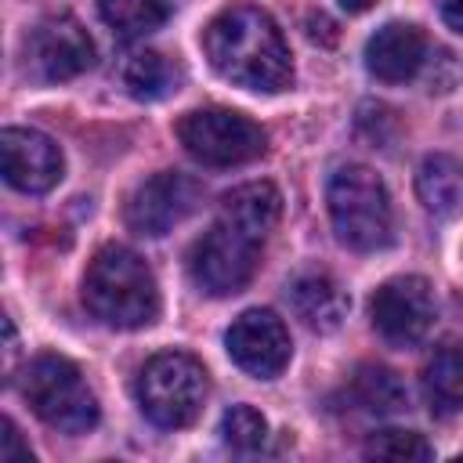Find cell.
Wrapping results in <instances>:
<instances>
[{"label":"cell","mask_w":463,"mask_h":463,"mask_svg":"<svg viewBox=\"0 0 463 463\" xmlns=\"http://www.w3.org/2000/svg\"><path fill=\"white\" fill-rule=\"evenodd\" d=\"M203 47L210 65L246 90L275 94L293 80V61L282 29L260 7L235 4L221 11L203 33Z\"/></svg>","instance_id":"6da1fadb"},{"label":"cell","mask_w":463,"mask_h":463,"mask_svg":"<svg viewBox=\"0 0 463 463\" xmlns=\"http://www.w3.org/2000/svg\"><path fill=\"white\" fill-rule=\"evenodd\" d=\"M83 304L116 329H141L159 315V286L152 268L127 246H101L83 275Z\"/></svg>","instance_id":"7a4b0ae2"},{"label":"cell","mask_w":463,"mask_h":463,"mask_svg":"<svg viewBox=\"0 0 463 463\" xmlns=\"http://www.w3.org/2000/svg\"><path fill=\"white\" fill-rule=\"evenodd\" d=\"M326 203H329L333 232L344 246L358 253H373L391 242V232H394L391 195L369 166H358V163L340 166L329 177Z\"/></svg>","instance_id":"3957f363"},{"label":"cell","mask_w":463,"mask_h":463,"mask_svg":"<svg viewBox=\"0 0 463 463\" xmlns=\"http://www.w3.org/2000/svg\"><path fill=\"white\" fill-rule=\"evenodd\" d=\"M22 394L33 412L61 434H87L98 423L94 391L87 387L83 373L61 354H36L22 369Z\"/></svg>","instance_id":"277c9868"},{"label":"cell","mask_w":463,"mask_h":463,"mask_svg":"<svg viewBox=\"0 0 463 463\" xmlns=\"http://www.w3.org/2000/svg\"><path fill=\"white\" fill-rule=\"evenodd\" d=\"M137 402L156 427H188L206 402V373L192 354L159 351L137 373Z\"/></svg>","instance_id":"5b68a950"},{"label":"cell","mask_w":463,"mask_h":463,"mask_svg":"<svg viewBox=\"0 0 463 463\" xmlns=\"http://www.w3.org/2000/svg\"><path fill=\"white\" fill-rule=\"evenodd\" d=\"M177 141L184 145V152L206 166H239L250 163L257 156H264L268 137L264 130L235 112V109H195L188 116H181L177 123Z\"/></svg>","instance_id":"8992f818"},{"label":"cell","mask_w":463,"mask_h":463,"mask_svg":"<svg viewBox=\"0 0 463 463\" xmlns=\"http://www.w3.org/2000/svg\"><path fill=\"white\" fill-rule=\"evenodd\" d=\"M260 239H253L250 232H242L239 224L217 217L210 224V232L192 246L188 253V271H192V282L210 293V297H228V293H239L257 264H260Z\"/></svg>","instance_id":"52a82bcc"},{"label":"cell","mask_w":463,"mask_h":463,"mask_svg":"<svg viewBox=\"0 0 463 463\" xmlns=\"http://www.w3.org/2000/svg\"><path fill=\"white\" fill-rule=\"evenodd\" d=\"M373 329L391 347H416L434 326V293L420 275L387 279L369 300Z\"/></svg>","instance_id":"ba28073f"},{"label":"cell","mask_w":463,"mask_h":463,"mask_svg":"<svg viewBox=\"0 0 463 463\" xmlns=\"http://www.w3.org/2000/svg\"><path fill=\"white\" fill-rule=\"evenodd\" d=\"M199 181H192L188 174L177 170H159L156 177L141 181L134 188V195L127 199V228L137 235H166L174 224H181L195 206H199Z\"/></svg>","instance_id":"9c48e42d"},{"label":"cell","mask_w":463,"mask_h":463,"mask_svg":"<svg viewBox=\"0 0 463 463\" xmlns=\"http://www.w3.org/2000/svg\"><path fill=\"white\" fill-rule=\"evenodd\" d=\"M224 347L232 362L257 380H275L289 365V354H293L289 329L282 326L275 311H264V307L242 311L224 333Z\"/></svg>","instance_id":"30bf717a"},{"label":"cell","mask_w":463,"mask_h":463,"mask_svg":"<svg viewBox=\"0 0 463 463\" xmlns=\"http://www.w3.org/2000/svg\"><path fill=\"white\" fill-rule=\"evenodd\" d=\"M0 170L11 188L40 195L61 181L65 163H61V148L47 134L29 127H7L0 134Z\"/></svg>","instance_id":"8fae6325"},{"label":"cell","mask_w":463,"mask_h":463,"mask_svg":"<svg viewBox=\"0 0 463 463\" xmlns=\"http://www.w3.org/2000/svg\"><path fill=\"white\" fill-rule=\"evenodd\" d=\"M29 65L43 80H72L94 65V40L76 18H43L29 33Z\"/></svg>","instance_id":"7c38bea8"},{"label":"cell","mask_w":463,"mask_h":463,"mask_svg":"<svg viewBox=\"0 0 463 463\" xmlns=\"http://www.w3.org/2000/svg\"><path fill=\"white\" fill-rule=\"evenodd\" d=\"M427 61V40L412 22H387L365 43V69L383 83H405Z\"/></svg>","instance_id":"4fadbf2b"},{"label":"cell","mask_w":463,"mask_h":463,"mask_svg":"<svg viewBox=\"0 0 463 463\" xmlns=\"http://www.w3.org/2000/svg\"><path fill=\"white\" fill-rule=\"evenodd\" d=\"M289 307H293V315H297L307 329H315V333H333V329H340V322L347 318L351 300H347V293L340 289L336 279H329V275H322V271H304V275H297V279L289 282Z\"/></svg>","instance_id":"5bb4252c"},{"label":"cell","mask_w":463,"mask_h":463,"mask_svg":"<svg viewBox=\"0 0 463 463\" xmlns=\"http://www.w3.org/2000/svg\"><path fill=\"white\" fill-rule=\"evenodd\" d=\"M279 213H282V195H279V188L268 184V181H250V184L232 188V192L221 199V213H217V217L239 224L242 232H250L253 239L264 242L268 232L275 228Z\"/></svg>","instance_id":"9a60e30c"},{"label":"cell","mask_w":463,"mask_h":463,"mask_svg":"<svg viewBox=\"0 0 463 463\" xmlns=\"http://www.w3.org/2000/svg\"><path fill=\"white\" fill-rule=\"evenodd\" d=\"M416 195L434 217L463 213V159L456 156H427L416 174Z\"/></svg>","instance_id":"2e32d148"},{"label":"cell","mask_w":463,"mask_h":463,"mask_svg":"<svg viewBox=\"0 0 463 463\" xmlns=\"http://www.w3.org/2000/svg\"><path fill=\"white\" fill-rule=\"evenodd\" d=\"M423 394L434 412H463V340H445L423 365Z\"/></svg>","instance_id":"e0dca14e"},{"label":"cell","mask_w":463,"mask_h":463,"mask_svg":"<svg viewBox=\"0 0 463 463\" xmlns=\"http://www.w3.org/2000/svg\"><path fill=\"white\" fill-rule=\"evenodd\" d=\"M347 398H351L354 409H362V412L391 416V412L405 409L409 391H405V383L398 380L394 369L365 362V365L354 369V376H351V383H347Z\"/></svg>","instance_id":"ac0fdd59"},{"label":"cell","mask_w":463,"mask_h":463,"mask_svg":"<svg viewBox=\"0 0 463 463\" xmlns=\"http://www.w3.org/2000/svg\"><path fill=\"white\" fill-rule=\"evenodd\" d=\"M119 83L137 101H156L174 87V69L159 51H130L119 61Z\"/></svg>","instance_id":"d6986e66"},{"label":"cell","mask_w":463,"mask_h":463,"mask_svg":"<svg viewBox=\"0 0 463 463\" xmlns=\"http://www.w3.org/2000/svg\"><path fill=\"white\" fill-rule=\"evenodd\" d=\"M98 14L112 33L130 40L159 29L170 14V4L166 0H98Z\"/></svg>","instance_id":"ffe728a7"},{"label":"cell","mask_w":463,"mask_h":463,"mask_svg":"<svg viewBox=\"0 0 463 463\" xmlns=\"http://www.w3.org/2000/svg\"><path fill=\"white\" fill-rule=\"evenodd\" d=\"M369 459H398V463H423L434 456V449L427 445L423 434L416 430H376L365 449H362Z\"/></svg>","instance_id":"44dd1931"},{"label":"cell","mask_w":463,"mask_h":463,"mask_svg":"<svg viewBox=\"0 0 463 463\" xmlns=\"http://www.w3.org/2000/svg\"><path fill=\"white\" fill-rule=\"evenodd\" d=\"M221 438L224 445H232L235 452H253L264 445L268 438V420L253 409V405H232L221 416Z\"/></svg>","instance_id":"7402d4cb"},{"label":"cell","mask_w":463,"mask_h":463,"mask_svg":"<svg viewBox=\"0 0 463 463\" xmlns=\"http://www.w3.org/2000/svg\"><path fill=\"white\" fill-rule=\"evenodd\" d=\"M0 459L4 463H33V452H29V445H22V434H18V427L11 423V420H4L0 423Z\"/></svg>","instance_id":"603a6c76"},{"label":"cell","mask_w":463,"mask_h":463,"mask_svg":"<svg viewBox=\"0 0 463 463\" xmlns=\"http://www.w3.org/2000/svg\"><path fill=\"white\" fill-rule=\"evenodd\" d=\"M438 11H441V18H445L449 29L463 33V0H438Z\"/></svg>","instance_id":"cb8c5ba5"},{"label":"cell","mask_w":463,"mask_h":463,"mask_svg":"<svg viewBox=\"0 0 463 463\" xmlns=\"http://www.w3.org/2000/svg\"><path fill=\"white\" fill-rule=\"evenodd\" d=\"M376 0H340V7L344 11H351V14H358V11H365V7H373Z\"/></svg>","instance_id":"d4e9b609"}]
</instances>
